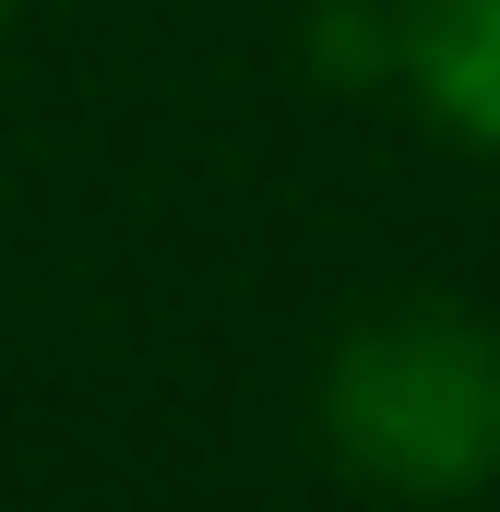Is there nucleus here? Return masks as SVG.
<instances>
[{
  "label": "nucleus",
  "mask_w": 500,
  "mask_h": 512,
  "mask_svg": "<svg viewBox=\"0 0 500 512\" xmlns=\"http://www.w3.org/2000/svg\"><path fill=\"white\" fill-rule=\"evenodd\" d=\"M322 429L370 489L465 501L500 477V322L477 310H381L322 370Z\"/></svg>",
  "instance_id": "nucleus-1"
},
{
  "label": "nucleus",
  "mask_w": 500,
  "mask_h": 512,
  "mask_svg": "<svg viewBox=\"0 0 500 512\" xmlns=\"http://www.w3.org/2000/svg\"><path fill=\"white\" fill-rule=\"evenodd\" d=\"M381 60L405 72V96L453 143L500 155V0H393L381 12Z\"/></svg>",
  "instance_id": "nucleus-2"
},
{
  "label": "nucleus",
  "mask_w": 500,
  "mask_h": 512,
  "mask_svg": "<svg viewBox=\"0 0 500 512\" xmlns=\"http://www.w3.org/2000/svg\"><path fill=\"white\" fill-rule=\"evenodd\" d=\"M0 12H12V0H0Z\"/></svg>",
  "instance_id": "nucleus-3"
}]
</instances>
